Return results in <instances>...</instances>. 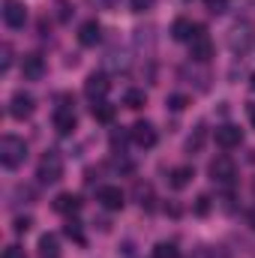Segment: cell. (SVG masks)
Masks as SVG:
<instances>
[{
  "instance_id": "obj_3",
  "label": "cell",
  "mask_w": 255,
  "mask_h": 258,
  "mask_svg": "<svg viewBox=\"0 0 255 258\" xmlns=\"http://www.w3.org/2000/svg\"><path fill=\"white\" fill-rule=\"evenodd\" d=\"M0 15H3V24H6V27L18 30V27H24V21H27V6H24L21 0H3Z\"/></svg>"
},
{
  "instance_id": "obj_15",
  "label": "cell",
  "mask_w": 255,
  "mask_h": 258,
  "mask_svg": "<svg viewBox=\"0 0 255 258\" xmlns=\"http://www.w3.org/2000/svg\"><path fill=\"white\" fill-rule=\"evenodd\" d=\"M39 258H60V240L54 234L39 237Z\"/></svg>"
},
{
  "instance_id": "obj_14",
  "label": "cell",
  "mask_w": 255,
  "mask_h": 258,
  "mask_svg": "<svg viewBox=\"0 0 255 258\" xmlns=\"http://www.w3.org/2000/svg\"><path fill=\"white\" fill-rule=\"evenodd\" d=\"M195 30H198V27L192 24L189 18H177V21L171 24V33H174L177 42H189L192 36H195Z\"/></svg>"
},
{
  "instance_id": "obj_30",
  "label": "cell",
  "mask_w": 255,
  "mask_h": 258,
  "mask_svg": "<svg viewBox=\"0 0 255 258\" xmlns=\"http://www.w3.org/2000/svg\"><path fill=\"white\" fill-rule=\"evenodd\" d=\"M9 54H12L9 45H3V63H0V69H9Z\"/></svg>"
},
{
  "instance_id": "obj_5",
  "label": "cell",
  "mask_w": 255,
  "mask_h": 258,
  "mask_svg": "<svg viewBox=\"0 0 255 258\" xmlns=\"http://www.w3.org/2000/svg\"><path fill=\"white\" fill-rule=\"evenodd\" d=\"M189 57L195 63H204V60L213 57V42H210V36H207L201 27L195 30V36L189 39Z\"/></svg>"
},
{
  "instance_id": "obj_25",
  "label": "cell",
  "mask_w": 255,
  "mask_h": 258,
  "mask_svg": "<svg viewBox=\"0 0 255 258\" xmlns=\"http://www.w3.org/2000/svg\"><path fill=\"white\" fill-rule=\"evenodd\" d=\"M27 228H30V216H18L15 219V234H24Z\"/></svg>"
},
{
  "instance_id": "obj_17",
  "label": "cell",
  "mask_w": 255,
  "mask_h": 258,
  "mask_svg": "<svg viewBox=\"0 0 255 258\" xmlns=\"http://www.w3.org/2000/svg\"><path fill=\"white\" fill-rule=\"evenodd\" d=\"M192 177H195L192 165H177V168L171 171V186H174V189H183V186L192 183Z\"/></svg>"
},
{
  "instance_id": "obj_8",
  "label": "cell",
  "mask_w": 255,
  "mask_h": 258,
  "mask_svg": "<svg viewBox=\"0 0 255 258\" xmlns=\"http://www.w3.org/2000/svg\"><path fill=\"white\" fill-rule=\"evenodd\" d=\"M240 141H243V132H240V126H234V123H225V126L216 129V144H219L222 150L240 147Z\"/></svg>"
},
{
  "instance_id": "obj_34",
  "label": "cell",
  "mask_w": 255,
  "mask_h": 258,
  "mask_svg": "<svg viewBox=\"0 0 255 258\" xmlns=\"http://www.w3.org/2000/svg\"><path fill=\"white\" fill-rule=\"evenodd\" d=\"M105 3H108V6H111V3H114V0H105Z\"/></svg>"
},
{
  "instance_id": "obj_4",
  "label": "cell",
  "mask_w": 255,
  "mask_h": 258,
  "mask_svg": "<svg viewBox=\"0 0 255 258\" xmlns=\"http://www.w3.org/2000/svg\"><path fill=\"white\" fill-rule=\"evenodd\" d=\"M210 177H213L216 183H222V186H231L234 177H237V168H234V162H231L228 156H216V159L210 162Z\"/></svg>"
},
{
  "instance_id": "obj_9",
  "label": "cell",
  "mask_w": 255,
  "mask_h": 258,
  "mask_svg": "<svg viewBox=\"0 0 255 258\" xmlns=\"http://www.w3.org/2000/svg\"><path fill=\"white\" fill-rule=\"evenodd\" d=\"M108 87H111V81H108L102 72H90L87 81H84V93H87L90 99H102V96L108 93Z\"/></svg>"
},
{
  "instance_id": "obj_27",
  "label": "cell",
  "mask_w": 255,
  "mask_h": 258,
  "mask_svg": "<svg viewBox=\"0 0 255 258\" xmlns=\"http://www.w3.org/2000/svg\"><path fill=\"white\" fill-rule=\"evenodd\" d=\"M129 3H132V12H144L153 6V0H129Z\"/></svg>"
},
{
  "instance_id": "obj_12",
  "label": "cell",
  "mask_w": 255,
  "mask_h": 258,
  "mask_svg": "<svg viewBox=\"0 0 255 258\" xmlns=\"http://www.w3.org/2000/svg\"><path fill=\"white\" fill-rule=\"evenodd\" d=\"M99 39H102V27H99V21L90 18V21H84V24L78 27V42H81V45L90 48V45H96Z\"/></svg>"
},
{
  "instance_id": "obj_1",
  "label": "cell",
  "mask_w": 255,
  "mask_h": 258,
  "mask_svg": "<svg viewBox=\"0 0 255 258\" xmlns=\"http://www.w3.org/2000/svg\"><path fill=\"white\" fill-rule=\"evenodd\" d=\"M24 159H27V144H24V138H18V135H3V138H0V162H3L6 168H18Z\"/></svg>"
},
{
  "instance_id": "obj_23",
  "label": "cell",
  "mask_w": 255,
  "mask_h": 258,
  "mask_svg": "<svg viewBox=\"0 0 255 258\" xmlns=\"http://www.w3.org/2000/svg\"><path fill=\"white\" fill-rule=\"evenodd\" d=\"M123 144H126V135H123V132H111V147H114V150L120 147V153H123Z\"/></svg>"
},
{
  "instance_id": "obj_21",
  "label": "cell",
  "mask_w": 255,
  "mask_h": 258,
  "mask_svg": "<svg viewBox=\"0 0 255 258\" xmlns=\"http://www.w3.org/2000/svg\"><path fill=\"white\" fill-rule=\"evenodd\" d=\"M63 234L69 237V240H75V243H84V231H81V225L75 222V219H69L63 225Z\"/></svg>"
},
{
  "instance_id": "obj_18",
  "label": "cell",
  "mask_w": 255,
  "mask_h": 258,
  "mask_svg": "<svg viewBox=\"0 0 255 258\" xmlns=\"http://www.w3.org/2000/svg\"><path fill=\"white\" fill-rule=\"evenodd\" d=\"M114 114H117V108L108 105V102H96V105H93V117H96L99 123H111Z\"/></svg>"
},
{
  "instance_id": "obj_11",
  "label": "cell",
  "mask_w": 255,
  "mask_h": 258,
  "mask_svg": "<svg viewBox=\"0 0 255 258\" xmlns=\"http://www.w3.org/2000/svg\"><path fill=\"white\" fill-rule=\"evenodd\" d=\"M54 129H57L60 135H69V132L75 129V111H72L69 102H60V105H57V111H54Z\"/></svg>"
},
{
  "instance_id": "obj_10",
  "label": "cell",
  "mask_w": 255,
  "mask_h": 258,
  "mask_svg": "<svg viewBox=\"0 0 255 258\" xmlns=\"http://www.w3.org/2000/svg\"><path fill=\"white\" fill-rule=\"evenodd\" d=\"M129 138H132L138 147H153V144H156V129L150 126L147 120H138L135 126L129 129Z\"/></svg>"
},
{
  "instance_id": "obj_2",
  "label": "cell",
  "mask_w": 255,
  "mask_h": 258,
  "mask_svg": "<svg viewBox=\"0 0 255 258\" xmlns=\"http://www.w3.org/2000/svg\"><path fill=\"white\" fill-rule=\"evenodd\" d=\"M36 177L42 183H57L63 177V159L57 150H48L42 159H39V168H36Z\"/></svg>"
},
{
  "instance_id": "obj_32",
  "label": "cell",
  "mask_w": 255,
  "mask_h": 258,
  "mask_svg": "<svg viewBox=\"0 0 255 258\" xmlns=\"http://www.w3.org/2000/svg\"><path fill=\"white\" fill-rule=\"evenodd\" d=\"M246 225H249V228L255 231V207L249 210V213H246Z\"/></svg>"
},
{
  "instance_id": "obj_29",
  "label": "cell",
  "mask_w": 255,
  "mask_h": 258,
  "mask_svg": "<svg viewBox=\"0 0 255 258\" xmlns=\"http://www.w3.org/2000/svg\"><path fill=\"white\" fill-rule=\"evenodd\" d=\"M3 258H24V249H21V246H6Z\"/></svg>"
},
{
  "instance_id": "obj_19",
  "label": "cell",
  "mask_w": 255,
  "mask_h": 258,
  "mask_svg": "<svg viewBox=\"0 0 255 258\" xmlns=\"http://www.w3.org/2000/svg\"><path fill=\"white\" fill-rule=\"evenodd\" d=\"M153 258H180V249H177V243L162 240V243L153 246Z\"/></svg>"
},
{
  "instance_id": "obj_7",
  "label": "cell",
  "mask_w": 255,
  "mask_h": 258,
  "mask_svg": "<svg viewBox=\"0 0 255 258\" xmlns=\"http://www.w3.org/2000/svg\"><path fill=\"white\" fill-rule=\"evenodd\" d=\"M9 114H12L15 120L30 117V114H33V96H30V93H24V90H18V93L9 99Z\"/></svg>"
},
{
  "instance_id": "obj_31",
  "label": "cell",
  "mask_w": 255,
  "mask_h": 258,
  "mask_svg": "<svg viewBox=\"0 0 255 258\" xmlns=\"http://www.w3.org/2000/svg\"><path fill=\"white\" fill-rule=\"evenodd\" d=\"M246 117H249V123H252V129H255V102L246 105Z\"/></svg>"
},
{
  "instance_id": "obj_6",
  "label": "cell",
  "mask_w": 255,
  "mask_h": 258,
  "mask_svg": "<svg viewBox=\"0 0 255 258\" xmlns=\"http://www.w3.org/2000/svg\"><path fill=\"white\" fill-rule=\"evenodd\" d=\"M96 201H99L105 210H123V204H126V198H123V189H120V186H99Z\"/></svg>"
},
{
  "instance_id": "obj_28",
  "label": "cell",
  "mask_w": 255,
  "mask_h": 258,
  "mask_svg": "<svg viewBox=\"0 0 255 258\" xmlns=\"http://www.w3.org/2000/svg\"><path fill=\"white\" fill-rule=\"evenodd\" d=\"M207 9L219 15V12H225V0H207Z\"/></svg>"
},
{
  "instance_id": "obj_26",
  "label": "cell",
  "mask_w": 255,
  "mask_h": 258,
  "mask_svg": "<svg viewBox=\"0 0 255 258\" xmlns=\"http://www.w3.org/2000/svg\"><path fill=\"white\" fill-rule=\"evenodd\" d=\"M201 144H204V129H198L195 138H189V150H201Z\"/></svg>"
},
{
  "instance_id": "obj_33",
  "label": "cell",
  "mask_w": 255,
  "mask_h": 258,
  "mask_svg": "<svg viewBox=\"0 0 255 258\" xmlns=\"http://www.w3.org/2000/svg\"><path fill=\"white\" fill-rule=\"evenodd\" d=\"M249 87H252V90H255V72H252V78H249Z\"/></svg>"
},
{
  "instance_id": "obj_20",
  "label": "cell",
  "mask_w": 255,
  "mask_h": 258,
  "mask_svg": "<svg viewBox=\"0 0 255 258\" xmlns=\"http://www.w3.org/2000/svg\"><path fill=\"white\" fill-rule=\"evenodd\" d=\"M123 102H126L129 108H141V105L147 102V93H144V90H135V87H132V90H126Z\"/></svg>"
},
{
  "instance_id": "obj_16",
  "label": "cell",
  "mask_w": 255,
  "mask_h": 258,
  "mask_svg": "<svg viewBox=\"0 0 255 258\" xmlns=\"http://www.w3.org/2000/svg\"><path fill=\"white\" fill-rule=\"evenodd\" d=\"M78 207H81V198L72 195V192H60L54 198V210H57V213H75Z\"/></svg>"
},
{
  "instance_id": "obj_24",
  "label": "cell",
  "mask_w": 255,
  "mask_h": 258,
  "mask_svg": "<svg viewBox=\"0 0 255 258\" xmlns=\"http://www.w3.org/2000/svg\"><path fill=\"white\" fill-rule=\"evenodd\" d=\"M207 210H210V198H207V195H201V198H198V204H195V213H198V216H204Z\"/></svg>"
},
{
  "instance_id": "obj_13",
  "label": "cell",
  "mask_w": 255,
  "mask_h": 258,
  "mask_svg": "<svg viewBox=\"0 0 255 258\" xmlns=\"http://www.w3.org/2000/svg\"><path fill=\"white\" fill-rule=\"evenodd\" d=\"M21 72H24L27 81H39V78L45 75V63H42V57H39V54H27V57L21 60Z\"/></svg>"
},
{
  "instance_id": "obj_22",
  "label": "cell",
  "mask_w": 255,
  "mask_h": 258,
  "mask_svg": "<svg viewBox=\"0 0 255 258\" xmlns=\"http://www.w3.org/2000/svg\"><path fill=\"white\" fill-rule=\"evenodd\" d=\"M183 105H186V96H183V93H171V96H168V108H174V111H180Z\"/></svg>"
}]
</instances>
